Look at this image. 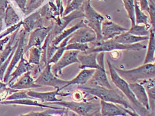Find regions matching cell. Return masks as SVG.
<instances>
[{
    "instance_id": "cell-1",
    "label": "cell",
    "mask_w": 155,
    "mask_h": 116,
    "mask_svg": "<svg viewBox=\"0 0 155 116\" xmlns=\"http://www.w3.org/2000/svg\"><path fill=\"white\" fill-rule=\"evenodd\" d=\"M80 89L87 93V94L93 95L101 99V100L113 103L123 106L124 108L134 111V109L131 106L129 100L120 90L115 89H108L99 86L93 87H85L80 86Z\"/></svg>"
},
{
    "instance_id": "cell-2",
    "label": "cell",
    "mask_w": 155,
    "mask_h": 116,
    "mask_svg": "<svg viewBox=\"0 0 155 116\" xmlns=\"http://www.w3.org/2000/svg\"><path fill=\"white\" fill-rule=\"evenodd\" d=\"M107 62L109 66V70L111 80L117 87L120 89V91L125 96V97L129 101L131 106L134 109L138 114L140 116H151L150 112L148 111L147 109L144 108L143 106L141 105L140 103L138 102L137 98L134 96V94L131 90L129 83H127L125 80H124L123 78H121L120 76L118 75L116 71L114 70V66L111 64L110 62L107 60Z\"/></svg>"
},
{
    "instance_id": "cell-3",
    "label": "cell",
    "mask_w": 155,
    "mask_h": 116,
    "mask_svg": "<svg viewBox=\"0 0 155 116\" xmlns=\"http://www.w3.org/2000/svg\"><path fill=\"white\" fill-rule=\"evenodd\" d=\"M114 70L121 78L129 84L144 81L154 78L155 64L154 63L143 64L138 68L130 70L119 69L114 66Z\"/></svg>"
},
{
    "instance_id": "cell-4",
    "label": "cell",
    "mask_w": 155,
    "mask_h": 116,
    "mask_svg": "<svg viewBox=\"0 0 155 116\" xmlns=\"http://www.w3.org/2000/svg\"><path fill=\"white\" fill-rule=\"evenodd\" d=\"M52 19L55 21V17L51 7L47 4L27 17L23 21L22 25L25 32L30 33L38 28L44 27L45 23L51 21Z\"/></svg>"
},
{
    "instance_id": "cell-5",
    "label": "cell",
    "mask_w": 155,
    "mask_h": 116,
    "mask_svg": "<svg viewBox=\"0 0 155 116\" xmlns=\"http://www.w3.org/2000/svg\"><path fill=\"white\" fill-rule=\"evenodd\" d=\"M147 46L144 45L138 42L133 45H123L120 44L114 41L113 39L107 40V41H93V46L89 48L85 52V54L96 52H109L115 50H127V51H140L146 49Z\"/></svg>"
},
{
    "instance_id": "cell-6",
    "label": "cell",
    "mask_w": 155,
    "mask_h": 116,
    "mask_svg": "<svg viewBox=\"0 0 155 116\" xmlns=\"http://www.w3.org/2000/svg\"><path fill=\"white\" fill-rule=\"evenodd\" d=\"M51 104L62 106L63 108L77 113L82 116H94L97 111H99L100 105L94 104L92 102H69L61 101L51 102Z\"/></svg>"
},
{
    "instance_id": "cell-7",
    "label": "cell",
    "mask_w": 155,
    "mask_h": 116,
    "mask_svg": "<svg viewBox=\"0 0 155 116\" xmlns=\"http://www.w3.org/2000/svg\"><path fill=\"white\" fill-rule=\"evenodd\" d=\"M84 15H85L87 26H88L95 32L97 35L96 41H102L101 34V25L104 20V17L97 12L93 7L91 5V3L85 0L83 3Z\"/></svg>"
},
{
    "instance_id": "cell-8",
    "label": "cell",
    "mask_w": 155,
    "mask_h": 116,
    "mask_svg": "<svg viewBox=\"0 0 155 116\" xmlns=\"http://www.w3.org/2000/svg\"><path fill=\"white\" fill-rule=\"evenodd\" d=\"M84 17H85V15H84L83 4L79 9L75 10V11L70 13L69 14L66 16L62 17L61 18L60 23L58 25H56L54 23L53 28L51 29V31L49 33L48 36H47V38H48L49 41V45L51 43L53 39L56 37L57 35H59L63 30H65L66 27L72 21H73L74 19L83 18Z\"/></svg>"
},
{
    "instance_id": "cell-9",
    "label": "cell",
    "mask_w": 155,
    "mask_h": 116,
    "mask_svg": "<svg viewBox=\"0 0 155 116\" xmlns=\"http://www.w3.org/2000/svg\"><path fill=\"white\" fill-rule=\"evenodd\" d=\"M104 52H99V54H97V61L101 68L99 69H95V72L88 82L93 86H99L108 89H113V88L110 84L108 80L106 70L104 68Z\"/></svg>"
},
{
    "instance_id": "cell-10",
    "label": "cell",
    "mask_w": 155,
    "mask_h": 116,
    "mask_svg": "<svg viewBox=\"0 0 155 116\" xmlns=\"http://www.w3.org/2000/svg\"><path fill=\"white\" fill-rule=\"evenodd\" d=\"M51 67V64H47L43 71L34 82L36 84L40 86H51L56 89H60L67 84L68 80H65L56 77L52 73Z\"/></svg>"
},
{
    "instance_id": "cell-11",
    "label": "cell",
    "mask_w": 155,
    "mask_h": 116,
    "mask_svg": "<svg viewBox=\"0 0 155 116\" xmlns=\"http://www.w3.org/2000/svg\"><path fill=\"white\" fill-rule=\"evenodd\" d=\"M79 53L80 52L79 51H73V50L65 51L59 61L51 66V69L53 74L58 78L62 75V71L64 68L74 63L79 64V61L77 58Z\"/></svg>"
},
{
    "instance_id": "cell-12",
    "label": "cell",
    "mask_w": 155,
    "mask_h": 116,
    "mask_svg": "<svg viewBox=\"0 0 155 116\" xmlns=\"http://www.w3.org/2000/svg\"><path fill=\"white\" fill-rule=\"evenodd\" d=\"M27 32L24 29H23L20 32V35H19V42H18V47H17L16 51L15 52L14 55H13L12 59V62L9 63V67L7 69V72L5 74V77L4 79H3V81H4L5 83H8L9 81V78L10 75H11V72L12 71V70L13 68L15 67V66L16 65L17 63H18L20 60H21V57L23 56V54L25 52V37H26V35H27Z\"/></svg>"
},
{
    "instance_id": "cell-13",
    "label": "cell",
    "mask_w": 155,
    "mask_h": 116,
    "mask_svg": "<svg viewBox=\"0 0 155 116\" xmlns=\"http://www.w3.org/2000/svg\"><path fill=\"white\" fill-rule=\"evenodd\" d=\"M54 25V21L51 25L48 27H44L38 28L33 31L30 35L29 41L28 45L25 46V52L28 51V50L33 47V46H36V47H41L42 43L44 42L46 37L48 36L49 33L51 31V29L53 28Z\"/></svg>"
},
{
    "instance_id": "cell-14",
    "label": "cell",
    "mask_w": 155,
    "mask_h": 116,
    "mask_svg": "<svg viewBox=\"0 0 155 116\" xmlns=\"http://www.w3.org/2000/svg\"><path fill=\"white\" fill-rule=\"evenodd\" d=\"M96 39L97 35L95 32L88 26H85L84 27L77 29L70 35L68 44L73 42L84 44V43L92 42L96 41Z\"/></svg>"
},
{
    "instance_id": "cell-15",
    "label": "cell",
    "mask_w": 155,
    "mask_h": 116,
    "mask_svg": "<svg viewBox=\"0 0 155 116\" xmlns=\"http://www.w3.org/2000/svg\"><path fill=\"white\" fill-rule=\"evenodd\" d=\"M129 29L117 24L113 21L104 20L101 25L102 41L113 39L122 33L127 31Z\"/></svg>"
},
{
    "instance_id": "cell-16",
    "label": "cell",
    "mask_w": 155,
    "mask_h": 116,
    "mask_svg": "<svg viewBox=\"0 0 155 116\" xmlns=\"http://www.w3.org/2000/svg\"><path fill=\"white\" fill-rule=\"evenodd\" d=\"M100 113L103 116H127L122 105L118 106L113 103L101 100Z\"/></svg>"
},
{
    "instance_id": "cell-17",
    "label": "cell",
    "mask_w": 155,
    "mask_h": 116,
    "mask_svg": "<svg viewBox=\"0 0 155 116\" xmlns=\"http://www.w3.org/2000/svg\"><path fill=\"white\" fill-rule=\"evenodd\" d=\"M129 85L138 102H139L144 108L150 111L149 98H148L146 89L144 88V86L139 82L129 84Z\"/></svg>"
},
{
    "instance_id": "cell-18",
    "label": "cell",
    "mask_w": 155,
    "mask_h": 116,
    "mask_svg": "<svg viewBox=\"0 0 155 116\" xmlns=\"http://www.w3.org/2000/svg\"><path fill=\"white\" fill-rule=\"evenodd\" d=\"M27 94H28L29 97L39 99L43 102L49 103L60 101V99L57 98V96L58 95L63 96H67L69 95V94H61V93H59V89H56L55 91L48 92H37L34 91H28L27 92Z\"/></svg>"
},
{
    "instance_id": "cell-19",
    "label": "cell",
    "mask_w": 155,
    "mask_h": 116,
    "mask_svg": "<svg viewBox=\"0 0 155 116\" xmlns=\"http://www.w3.org/2000/svg\"><path fill=\"white\" fill-rule=\"evenodd\" d=\"M95 71V69H83L81 71V72L79 73L75 78L70 81H68L67 84L63 86V88L59 89H61L66 88L69 86H71L73 85H79V86H84L85 85L87 82H89L91 78L92 77L94 72Z\"/></svg>"
},
{
    "instance_id": "cell-20",
    "label": "cell",
    "mask_w": 155,
    "mask_h": 116,
    "mask_svg": "<svg viewBox=\"0 0 155 116\" xmlns=\"http://www.w3.org/2000/svg\"><path fill=\"white\" fill-rule=\"evenodd\" d=\"M98 53L93 52L89 54L79 55L77 58L79 61V68L81 70L86 68L99 69L101 67L97 61V56Z\"/></svg>"
},
{
    "instance_id": "cell-21",
    "label": "cell",
    "mask_w": 155,
    "mask_h": 116,
    "mask_svg": "<svg viewBox=\"0 0 155 116\" xmlns=\"http://www.w3.org/2000/svg\"><path fill=\"white\" fill-rule=\"evenodd\" d=\"M41 87L39 85L36 84L34 80L31 76V71L27 72L23 74L19 80L15 83L13 85L10 86V88L12 89H26L33 88Z\"/></svg>"
},
{
    "instance_id": "cell-22",
    "label": "cell",
    "mask_w": 155,
    "mask_h": 116,
    "mask_svg": "<svg viewBox=\"0 0 155 116\" xmlns=\"http://www.w3.org/2000/svg\"><path fill=\"white\" fill-rule=\"evenodd\" d=\"M85 26H87V23H86L85 19H82L81 21H80L79 23H77L75 25L71 27L68 29L63 30V31L59 35H57L56 37L53 39V41L51 42V43H50L49 45L58 46L59 43L61 42L63 39L68 37L69 36H70L73 33L77 31V29L84 27Z\"/></svg>"
},
{
    "instance_id": "cell-23",
    "label": "cell",
    "mask_w": 155,
    "mask_h": 116,
    "mask_svg": "<svg viewBox=\"0 0 155 116\" xmlns=\"http://www.w3.org/2000/svg\"><path fill=\"white\" fill-rule=\"evenodd\" d=\"M0 104H13V105H31L35 106V107H40L43 108H49L53 109H62L65 108H58V107H53V106H49L48 105H45L41 104L38 101L33 100L30 98L27 99H16V100H5L3 102H0Z\"/></svg>"
},
{
    "instance_id": "cell-24",
    "label": "cell",
    "mask_w": 155,
    "mask_h": 116,
    "mask_svg": "<svg viewBox=\"0 0 155 116\" xmlns=\"http://www.w3.org/2000/svg\"><path fill=\"white\" fill-rule=\"evenodd\" d=\"M142 84L146 89L147 94L149 98L150 111H151V116H154L155 109V86H154V78H152L147 80L143 81Z\"/></svg>"
},
{
    "instance_id": "cell-25",
    "label": "cell",
    "mask_w": 155,
    "mask_h": 116,
    "mask_svg": "<svg viewBox=\"0 0 155 116\" xmlns=\"http://www.w3.org/2000/svg\"><path fill=\"white\" fill-rule=\"evenodd\" d=\"M149 38V36H139L129 34L127 31L123 32L120 35L117 36L116 37L113 39L114 41L123 45H133L138 43L139 42L145 41Z\"/></svg>"
},
{
    "instance_id": "cell-26",
    "label": "cell",
    "mask_w": 155,
    "mask_h": 116,
    "mask_svg": "<svg viewBox=\"0 0 155 116\" xmlns=\"http://www.w3.org/2000/svg\"><path fill=\"white\" fill-rule=\"evenodd\" d=\"M33 67H34V65L30 64L29 62L27 61L26 60L23 58V56H22L19 61V65L18 67H17L15 72H13L12 74L10 75L12 76V78L9 81L8 84H10L13 81H14L15 79L18 78L19 76L25 74L27 72L31 71V70H33Z\"/></svg>"
},
{
    "instance_id": "cell-27",
    "label": "cell",
    "mask_w": 155,
    "mask_h": 116,
    "mask_svg": "<svg viewBox=\"0 0 155 116\" xmlns=\"http://www.w3.org/2000/svg\"><path fill=\"white\" fill-rule=\"evenodd\" d=\"M149 42L148 45V50L147 55L144 58L143 64H149V63H154V52H155V35L154 30L150 29Z\"/></svg>"
},
{
    "instance_id": "cell-28",
    "label": "cell",
    "mask_w": 155,
    "mask_h": 116,
    "mask_svg": "<svg viewBox=\"0 0 155 116\" xmlns=\"http://www.w3.org/2000/svg\"><path fill=\"white\" fill-rule=\"evenodd\" d=\"M19 29H17V31H15L14 33H13V34L12 35L11 39H10V40H9V42H8V45L6 46L5 50L2 52V54L0 55V66H1L3 64V63L6 61L7 58H8L9 57V56L11 55V53L12 52L13 50L17 49V47H18L19 40H18V41L16 42V43H15L14 46H12V45H13V42H14V40L16 37L17 34H18Z\"/></svg>"
},
{
    "instance_id": "cell-29",
    "label": "cell",
    "mask_w": 155,
    "mask_h": 116,
    "mask_svg": "<svg viewBox=\"0 0 155 116\" xmlns=\"http://www.w3.org/2000/svg\"><path fill=\"white\" fill-rule=\"evenodd\" d=\"M151 26L148 25H134L131 26V28L127 31V32L133 35L139 36H145L150 35V31Z\"/></svg>"
},
{
    "instance_id": "cell-30",
    "label": "cell",
    "mask_w": 155,
    "mask_h": 116,
    "mask_svg": "<svg viewBox=\"0 0 155 116\" xmlns=\"http://www.w3.org/2000/svg\"><path fill=\"white\" fill-rule=\"evenodd\" d=\"M4 17L5 25L6 27H11L12 25H15V23L19 21V18L18 15L16 14V13L10 5H8V7H7Z\"/></svg>"
},
{
    "instance_id": "cell-31",
    "label": "cell",
    "mask_w": 155,
    "mask_h": 116,
    "mask_svg": "<svg viewBox=\"0 0 155 116\" xmlns=\"http://www.w3.org/2000/svg\"><path fill=\"white\" fill-rule=\"evenodd\" d=\"M134 16H135V25L144 24L148 25V16L140 9L137 0H134Z\"/></svg>"
},
{
    "instance_id": "cell-32",
    "label": "cell",
    "mask_w": 155,
    "mask_h": 116,
    "mask_svg": "<svg viewBox=\"0 0 155 116\" xmlns=\"http://www.w3.org/2000/svg\"><path fill=\"white\" fill-rule=\"evenodd\" d=\"M69 109L67 108H63L62 109H49L48 110H45L42 112H34L31 111L28 114L20 115L19 116H48V115H53L55 114H68Z\"/></svg>"
},
{
    "instance_id": "cell-33",
    "label": "cell",
    "mask_w": 155,
    "mask_h": 116,
    "mask_svg": "<svg viewBox=\"0 0 155 116\" xmlns=\"http://www.w3.org/2000/svg\"><path fill=\"white\" fill-rule=\"evenodd\" d=\"M124 8L127 12L128 17L131 21V26L135 25V16H134V0H123Z\"/></svg>"
},
{
    "instance_id": "cell-34",
    "label": "cell",
    "mask_w": 155,
    "mask_h": 116,
    "mask_svg": "<svg viewBox=\"0 0 155 116\" xmlns=\"http://www.w3.org/2000/svg\"><path fill=\"white\" fill-rule=\"evenodd\" d=\"M41 54H42L41 47L33 46V47L30 48V55H29V62L30 64L39 65Z\"/></svg>"
},
{
    "instance_id": "cell-35",
    "label": "cell",
    "mask_w": 155,
    "mask_h": 116,
    "mask_svg": "<svg viewBox=\"0 0 155 116\" xmlns=\"http://www.w3.org/2000/svg\"><path fill=\"white\" fill-rule=\"evenodd\" d=\"M85 0H72V2L69 3V5L67 6L66 9L64 10L63 13V17L66 16L70 13L79 9L83 4Z\"/></svg>"
},
{
    "instance_id": "cell-36",
    "label": "cell",
    "mask_w": 155,
    "mask_h": 116,
    "mask_svg": "<svg viewBox=\"0 0 155 116\" xmlns=\"http://www.w3.org/2000/svg\"><path fill=\"white\" fill-rule=\"evenodd\" d=\"M89 49V45L87 43H79V42H73L69 43L65 46V51H69V50H73V51H79L85 52L87 50Z\"/></svg>"
},
{
    "instance_id": "cell-37",
    "label": "cell",
    "mask_w": 155,
    "mask_h": 116,
    "mask_svg": "<svg viewBox=\"0 0 155 116\" xmlns=\"http://www.w3.org/2000/svg\"><path fill=\"white\" fill-rule=\"evenodd\" d=\"M43 2L44 0H27L25 14L28 15L38 9L40 5H41Z\"/></svg>"
},
{
    "instance_id": "cell-38",
    "label": "cell",
    "mask_w": 155,
    "mask_h": 116,
    "mask_svg": "<svg viewBox=\"0 0 155 116\" xmlns=\"http://www.w3.org/2000/svg\"><path fill=\"white\" fill-rule=\"evenodd\" d=\"M149 11L148 13L150 15V23H151V29L154 30L155 27V5L153 0H149Z\"/></svg>"
},
{
    "instance_id": "cell-39",
    "label": "cell",
    "mask_w": 155,
    "mask_h": 116,
    "mask_svg": "<svg viewBox=\"0 0 155 116\" xmlns=\"http://www.w3.org/2000/svg\"><path fill=\"white\" fill-rule=\"evenodd\" d=\"M65 51V47H61L58 45V49L56 51V52L54 53V55H53L51 59L48 62V64H51V63H56L61 58V57L63 56L64 52Z\"/></svg>"
},
{
    "instance_id": "cell-40",
    "label": "cell",
    "mask_w": 155,
    "mask_h": 116,
    "mask_svg": "<svg viewBox=\"0 0 155 116\" xmlns=\"http://www.w3.org/2000/svg\"><path fill=\"white\" fill-rule=\"evenodd\" d=\"M31 97L27 94V92H16L13 93L12 95L8 96L5 99V100H16V99H27L30 98Z\"/></svg>"
},
{
    "instance_id": "cell-41",
    "label": "cell",
    "mask_w": 155,
    "mask_h": 116,
    "mask_svg": "<svg viewBox=\"0 0 155 116\" xmlns=\"http://www.w3.org/2000/svg\"><path fill=\"white\" fill-rule=\"evenodd\" d=\"M22 24H23V21H20L18 23H17V24H15V25H13L11 27H9L8 29H7V31L4 33H3V34L1 36H0V39H1L2 37H4V36L10 34V33H13V31H15L16 29H19Z\"/></svg>"
},
{
    "instance_id": "cell-42",
    "label": "cell",
    "mask_w": 155,
    "mask_h": 116,
    "mask_svg": "<svg viewBox=\"0 0 155 116\" xmlns=\"http://www.w3.org/2000/svg\"><path fill=\"white\" fill-rule=\"evenodd\" d=\"M56 1V5L57 8V11H58L61 17H63V13L64 11L63 9V1L62 0H55Z\"/></svg>"
},
{
    "instance_id": "cell-43",
    "label": "cell",
    "mask_w": 155,
    "mask_h": 116,
    "mask_svg": "<svg viewBox=\"0 0 155 116\" xmlns=\"http://www.w3.org/2000/svg\"><path fill=\"white\" fill-rule=\"evenodd\" d=\"M140 9L142 11H149V2L148 0H139Z\"/></svg>"
},
{
    "instance_id": "cell-44",
    "label": "cell",
    "mask_w": 155,
    "mask_h": 116,
    "mask_svg": "<svg viewBox=\"0 0 155 116\" xmlns=\"http://www.w3.org/2000/svg\"><path fill=\"white\" fill-rule=\"evenodd\" d=\"M15 1L18 3V5H19L20 9L22 10V11L25 13L27 0H15Z\"/></svg>"
},
{
    "instance_id": "cell-45",
    "label": "cell",
    "mask_w": 155,
    "mask_h": 116,
    "mask_svg": "<svg viewBox=\"0 0 155 116\" xmlns=\"http://www.w3.org/2000/svg\"><path fill=\"white\" fill-rule=\"evenodd\" d=\"M124 110L127 113V114H129L130 116H140L139 114H138L135 111H133V110H130V109H128L124 108Z\"/></svg>"
},
{
    "instance_id": "cell-46",
    "label": "cell",
    "mask_w": 155,
    "mask_h": 116,
    "mask_svg": "<svg viewBox=\"0 0 155 116\" xmlns=\"http://www.w3.org/2000/svg\"><path fill=\"white\" fill-rule=\"evenodd\" d=\"M6 86H7V84L5 83H3L2 82H0V90H3V89H6Z\"/></svg>"
},
{
    "instance_id": "cell-47",
    "label": "cell",
    "mask_w": 155,
    "mask_h": 116,
    "mask_svg": "<svg viewBox=\"0 0 155 116\" xmlns=\"http://www.w3.org/2000/svg\"><path fill=\"white\" fill-rule=\"evenodd\" d=\"M94 116H103L101 114V113H100V111H97L96 114L94 115Z\"/></svg>"
},
{
    "instance_id": "cell-48",
    "label": "cell",
    "mask_w": 155,
    "mask_h": 116,
    "mask_svg": "<svg viewBox=\"0 0 155 116\" xmlns=\"http://www.w3.org/2000/svg\"><path fill=\"white\" fill-rule=\"evenodd\" d=\"M2 29V19H0V31Z\"/></svg>"
},
{
    "instance_id": "cell-49",
    "label": "cell",
    "mask_w": 155,
    "mask_h": 116,
    "mask_svg": "<svg viewBox=\"0 0 155 116\" xmlns=\"http://www.w3.org/2000/svg\"><path fill=\"white\" fill-rule=\"evenodd\" d=\"M72 2V0H67V5H69V3Z\"/></svg>"
},
{
    "instance_id": "cell-50",
    "label": "cell",
    "mask_w": 155,
    "mask_h": 116,
    "mask_svg": "<svg viewBox=\"0 0 155 116\" xmlns=\"http://www.w3.org/2000/svg\"><path fill=\"white\" fill-rule=\"evenodd\" d=\"M87 1L88 2H89V3H91V0H87Z\"/></svg>"
},
{
    "instance_id": "cell-51",
    "label": "cell",
    "mask_w": 155,
    "mask_h": 116,
    "mask_svg": "<svg viewBox=\"0 0 155 116\" xmlns=\"http://www.w3.org/2000/svg\"><path fill=\"white\" fill-rule=\"evenodd\" d=\"M98 1H104V2H106V0H98Z\"/></svg>"
},
{
    "instance_id": "cell-52",
    "label": "cell",
    "mask_w": 155,
    "mask_h": 116,
    "mask_svg": "<svg viewBox=\"0 0 155 116\" xmlns=\"http://www.w3.org/2000/svg\"><path fill=\"white\" fill-rule=\"evenodd\" d=\"M48 116H53V115H48Z\"/></svg>"
}]
</instances>
